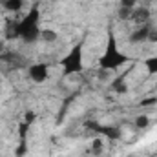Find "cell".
Returning a JSON list of instances; mask_svg holds the SVG:
<instances>
[{"label":"cell","mask_w":157,"mask_h":157,"mask_svg":"<svg viewBox=\"0 0 157 157\" xmlns=\"http://www.w3.org/2000/svg\"><path fill=\"white\" fill-rule=\"evenodd\" d=\"M150 29H152V26H150V22L148 24H143L139 29H135L133 33H132V37L130 40L132 42H144V40H148V35H150Z\"/></svg>","instance_id":"9c48e42d"},{"label":"cell","mask_w":157,"mask_h":157,"mask_svg":"<svg viewBox=\"0 0 157 157\" xmlns=\"http://www.w3.org/2000/svg\"><path fill=\"white\" fill-rule=\"evenodd\" d=\"M33 122H35V112L29 110V112H26V117L20 122V126H18L20 144H18V148H17V157H24L26 152H28V132H29V128H31Z\"/></svg>","instance_id":"277c9868"},{"label":"cell","mask_w":157,"mask_h":157,"mask_svg":"<svg viewBox=\"0 0 157 157\" xmlns=\"http://www.w3.org/2000/svg\"><path fill=\"white\" fill-rule=\"evenodd\" d=\"M40 39L46 40V42H55L57 40V33L53 29H42L40 31Z\"/></svg>","instance_id":"4fadbf2b"},{"label":"cell","mask_w":157,"mask_h":157,"mask_svg":"<svg viewBox=\"0 0 157 157\" xmlns=\"http://www.w3.org/2000/svg\"><path fill=\"white\" fill-rule=\"evenodd\" d=\"M130 62V57L121 53L117 49V40H115V33L110 29L108 31V44H106V49H104V55L101 57L99 60V68L101 70H117L121 66L128 64Z\"/></svg>","instance_id":"7a4b0ae2"},{"label":"cell","mask_w":157,"mask_h":157,"mask_svg":"<svg viewBox=\"0 0 157 157\" xmlns=\"http://www.w3.org/2000/svg\"><path fill=\"white\" fill-rule=\"evenodd\" d=\"M148 122H150V119L146 117V115H139V117L135 119V126L137 128H146Z\"/></svg>","instance_id":"9a60e30c"},{"label":"cell","mask_w":157,"mask_h":157,"mask_svg":"<svg viewBox=\"0 0 157 157\" xmlns=\"http://www.w3.org/2000/svg\"><path fill=\"white\" fill-rule=\"evenodd\" d=\"M39 18H40V9H39V6L35 4V6L29 9V13H28L22 20L15 22V26H13L9 37L22 39L26 44L37 42V40L40 39V31H42L39 28V22H40Z\"/></svg>","instance_id":"6da1fadb"},{"label":"cell","mask_w":157,"mask_h":157,"mask_svg":"<svg viewBox=\"0 0 157 157\" xmlns=\"http://www.w3.org/2000/svg\"><path fill=\"white\" fill-rule=\"evenodd\" d=\"M24 6V0H4V7L7 11H18Z\"/></svg>","instance_id":"8fae6325"},{"label":"cell","mask_w":157,"mask_h":157,"mask_svg":"<svg viewBox=\"0 0 157 157\" xmlns=\"http://www.w3.org/2000/svg\"><path fill=\"white\" fill-rule=\"evenodd\" d=\"M154 104H157L155 97H150V99H146V101H143V102H141V106H154Z\"/></svg>","instance_id":"e0dca14e"},{"label":"cell","mask_w":157,"mask_h":157,"mask_svg":"<svg viewBox=\"0 0 157 157\" xmlns=\"http://www.w3.org/2000/svg\"><path fill=\"white\" fill-rule=\"evenodd\" d=\"M144 64H146V70H148V73L155 75V73H157V55H155V57H150V59H146V60H144Z\"/></svg>","instance_id":"7c38bea8"},{"label":"cell","mask_w":157,"mask_h":157,"mask_svg":"<svg viewBox=\"0 0 157 157\" xmlns=\"http://www.w3.org/2000/svg\"><path fill=\"white\" fill-rule=\"evenodd\" d=\"M155 88H157V84H155Z\"/></svg>","instance_id":"d6986e66"},{"label":"cell","mask_w":157,"mask_h":157,"mask_svg":"<svg viewBox=\"0 0 157 157\" xmlns=\"http://www.w3.org/2000/svg\"><path fill=\"white\" fill-rule=\"evenodd\" d=\"M150 15L152 13H150V9L146 6H135L133 11H132V15H130V20H133L139 26H143V24H148L150 22Z\"/></svg>","instance_id":"52a82bcc"},{"label":"cell","mask_w":157,"mask_h":157,"mask_svg":"<svg viewBox=\"0 0 157 157\" xmlns=\"http://www.w3.org/2000/svg\"><path fill=\"white\" fill-rule=\"evenodd\" d=\"M101 152H102V139L101 137H95L93 139V144H91V154L99 155Z\"/></svg>","instance_id":"5bb4252c"},{"label":"cell","mask_w":157,"mask_h":157,"mask_svg":"<svg viewBox=\"0 0 157 157\" xmlns=\"http://www.w3.org/2000/svg\"><path fill=\"white\" fill-rule=\"evenodd\" d=\"M0 59H2V62H6V66L11 68V70H18V68H26V66H28V60H26L20 53H17V51H6Z\"/></svg>","instance_id":"8992f818"},{"label":"cell","mask_w":157,"mask_h":157,"mask_svg":"<svg viewBox=\"0 0 157 157\" xmlns=\"http://www.w3.org/2000/svg\"><path fill=\"white\" fill-rule=\"evenodd\" d=\"M60 64H62L64 75L82 73V70H84V66H82V42H78L77 46H73V49L60 60Z\"/></svg>","instance_id":"3957f363"},{"label":"cell","mask_w":157,"mask_h":157,"mask_svg":"<svg viewBox=\"0 0 157 157\" xmlns=\"http://www.w3.org/2000/svg\"><path fill=\"white\" fill-rule=\"evenodd\" d=\"M28 73H29V78L35 80V82H44L48 78V66L46 64H29L28 68Z\"/></svg>","instance_id":"ba28073f"},{"label":"cell","mask_w":157,"mask_h":157,"mask_svg":"<svg viewBox=\"0 0 157 157\" xmlns=\"http://www.w3.org/2000/svg\"><path fill=\"white\" fill-rule=\"evenodd\" d=\"M135 6H137V0H121V7H124L128 11H133Z\"/></svg>","instance_id":"2e32d148"},{"label":"cell","mask_w":157,"mask_h":157,"mask_svg":"<svg viewBox=\"0 0 157 157\" xmlns=\"http://www.w3.org/2000/svg\"><path fill=\"white\" fill-rule=\"evenodd\" d=\"M112 88L117 91V93H126L128 91V86H126V82H124V77H117L113 82H112Z\"/></svg>","instance_id":"30bf717a"},{"label":"cell","mask_w":157,"mask_h":157,"mask_svg":"<svg viewBox=\"0 0 157 157\" xmlns=\"http://www.w3.org/2000/svg\"><path fill=\"white\" fill-rule=\"evenodd\" d=\"M84 126H86L88 130H91L93 133L104 135V137H108V139H119V137H121V130H119L117 126H106V124H99V122H95V121H90V122H86Z\"/></svg>","instance_id":"5b68a950"},{"label":"cell","mask_w":157,"mask_h":157,"mask_svg":"<svg viewBox=\"0 0 157 157\" xmlns=\"http://www.w3.org/2000/svg\"><path fill=\"white\" fill-rule=\"evenodd\" d=\"M148 40H150V42H157V29H150Z\"/></svg>","instance_id":"ac0fdd59"}]
</instances>
